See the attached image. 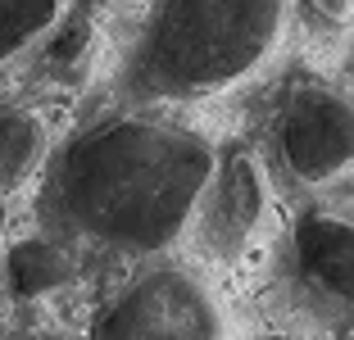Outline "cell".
I'll return each instance as SVG.
<instances>
[{"label": "cell", "instance_id": "3", "mask_svg": "<svg viewBox=\"0 0 354 340\" xmlns=\"http://www.w3.org/2000/svg\"><path fill=\"white\" fill-rule=\"evenodd\" d=\"M281 299L327 331H350L354 299V232L345 218L304 214L277 263Z\"/></svg>", "mask_w": 354, "mask_h": 340}, {"label": "cell", "instance_id": "1", "mask_svg": "<svg viewBox=\"0 0 354 340\" xmlns=\"http://www.w3.org/2000/svg\"><path fill=\"white\" fill-rule=\"evenodd\" d=\"M214 177V145L187 127L109 118L50 164L41 209L77 240L155 254L187 227Z\"/></svg>", "mask_w": 354, "mask_h": 340}, {"label": "cell", "instance_id": "5", "mask_svg": "<svg viewBox=\"0 0 354 340\" xmlns=\"http://www.w3.org/2000/svg\"><path fill=\"white\" fill-rule=\"evenodd\" d=\"M281 164L300 182H332L350 173L354 159V118L350 100L327 86H300L277 118Z\"/></svg>", "mask_w": 354, "mask_h": 340}, {"label": "cell", "instance_id": "12", "mask_svg": "<svg viewBox=\"0 0 354 340\" xmlns=\"http://www.w3.org/2000/svg\"><path fill=\"white\" fill-rule=\"evenodd\" d=\"M268 340H300V336H268Z\"/></svg>", "mask_w": 354, "mask_h": 340}, {"label": "cell", "instance_id": "7", "mask_svg": "<svg viewBox=\"0 0 354 340\" xmlns=\"http://www.w3.org/2000/svg\"><path fill=\"white\" fill-rule=\"evenodd\" d=\"M5 277H10V290L19 299H46L77 277V258H73V249L32 236V240H19L10 249Z\"/></svg>", "mask_w": 354, "mask_h": 340}, {"label": "cell", "instance_id": "10", "mask_svg": "<svg viewBox=\"0 0 354 340\" xmlns=\"http://www.w3.org/2000/svg\"><path fill=\"white\" fill-rule=\"evenodd\" d=\"M46 68L59 73V77H73V73L86 68V23L59 32V41H55L50 55H46Z\"/></svg>", "mask_w": 354, "mask_h": 340}, {"label": "cell", "instance_id": "4", "mask_svg": "<svg viewBox=\"0 0 354 340\" xmlns=\"http://www.w3.org/2000/svg\"><path fill=\"white\" fill-rule=\"evenodd\" d=\"M91 340H223V313L205 281L182 268H159L95 313Z\"/></svg>", "mask_w": 354, "mask_h": 340}, {"label": "cell", "instance_id": "13", "mask_svg": "<svg viewBox=\"0 0 354 340\" xmlns=\"http://www.w3.org/2000/svg\"><path fill=\"white\" fill-rule=\"evenodd\" d=\"M0 227H5V205H0Z\"/></svg>", "mask_w": 354, "mask_h": 340}, {"label": "cell", "instance_id": "11", "mask_svg": "<svg viewBox=\"0 0 354 340\" xmlns=\"http://www.w3.org/2000/svg\"><path fill=\"white\" fill-rule=\"evenodd\" d=\"M313 23H332V28H345V14H350V0H304Z\"/></svg>", "mask_w": 354, "mask_h": 340}, {"label": "cell", "instance_id": "6", "mask_svg": "<svg viewBox=\"0 0 354 340\" xmlns=\"http://www.w3.org/2000/svg\"><path fill=\"white\" fill-rule=\"evenodd\" d=\"M205 191L209 200H205V218H200L205 249L218 258H241L263 223V209H268V186H263L259 159L245 155V150H232L218 164L214 186H205Z\"/></svg>", "mask_w": 354, "mask_h": 340}, {"label": "cell", "instance_id": "14", "mask_svg": "<svg viewBox=\"0 0 354 340\" xmlns=\"http://www.w3.org/2000/svg\"><path fill=\"white\" fill-rule=\"evenodd\" d=\"M95 5H109V0H95Z\"/></svg>", "mask_w": 354, "mask_h": 340}, {"label": "cell", "instance_id": "8", "mask_svg": "<svg viewBox=\"0 0 354 340\" xmlns=\"http://www.w3.org/2000/svg\"><path fill=\"white\" fill-rule=\"evenodd\" d=\"M46 159V127L19 104H0V191L23 186Z\"/></svg>", "mask_w": 354, "mask_h": 340}, {"label": "cell", "instance_id": "2", "mask_svg": "<svg viewBox=\"0 0 354 340\" xmlns=\"http://www.w3.org/2000/svg\"><path fill=\"white\" fill-rule=\"evenodd\" d=\"M286 19V0H159L123 86L141 100L223 91L263 64Z\"/></svg>", "mask_w": 354, "mask_h": 340}, {"label": "cell", "instance_id": "9", "mask_svg": "<svg viewBox=\"0 0 354 340\" xmlns=\"http://www.w3.org/2000/svg\"><path fill=\"white\" fill-rule=\"evenodd\" d=\"M59 0H0V64L37 46L59 23Z\"/></svg>", "mask_w": 354, "mask_h": 340}]
</instances>
